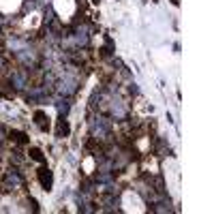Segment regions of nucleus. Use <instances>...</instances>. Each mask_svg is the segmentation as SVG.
I'll return each instance as SVG.
<instances>
[{"label":"nucleus","instance_id":"nucleus-1","mask_svg":"<svg viewBox=\"0 0 214 214\" xmlns=\"http://www.w3.org/2000/svg\"><path fill=\"white\" fill-rule=\"evenodd\" d=\"M43 173H41V182H43V186H45V189H49V186H51V176H49V171L47 169H41Z\"/></svg>","mask_w":214,"mask_h":214},{"label":"nucleus","instance_id":"nucleus-2","mask_svg":"<svg viewBox=\"0 0 214 214\" xmlns=\"http://www.w3.org/2000/svg\"><path fill=\"white\" fill-rule=\"evenodd\" d=\"M32 158H37V161H43L41 152H39V150H32Z\"/></svg>","mask_w":214,"mask_h":214}]
</instances>
